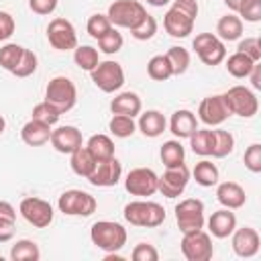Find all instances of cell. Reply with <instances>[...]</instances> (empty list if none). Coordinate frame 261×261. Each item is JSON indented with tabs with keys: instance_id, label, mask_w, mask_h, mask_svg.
<instances>
[{
	"instance_id": "9f6ffc18",
	"label": "cell",
	"mask_w": 261,
	"mask_h": 261,
	"mask_svg": "<svg viewBox=\"0 0 261 261\" xmlns=\"http://www.w3.org/2000/svg\"><path fill=\"white\" fill-rule=\"evenodd\" d=\"M226 6H228V10H232V12H237L239 10V6H241V2L243 0H222Z\"/></svg>"
},
{
	"instance_id": "7a4b0ae2",
	"label": "cell",
	"mask_w": 261,
	"mask_h": 261,
	"mask_svg": "<svg viewBox=\"0 0 261 261\" xmlns=\"http://www.w3.org/2000/svg\"><path fill=\"white\" fill-rule=\"evenodd\" d=\"M122 216L133 226L143 228H155L165 222V208L151 200H135L128 202L122 210Z\"/></svg>"
},
{
	"instance_id": "ba28073f",
	"label": "cell",
	"mask_w": 261,
	"mask_h": 261,
	"mask_svg": "<svg viewBox=\"0 0 261 261\" xmlns=\"http://www.w3.org/2000/svg\"><path fill=\"white\" fill-rule=\"evenodd\" d=\"M57 208L65 216H90L96 212L98 202L84 190H65L57 200Z\"/></svg>"
},
{
	"instance_id": "9c48e42d",
	"label": "cell",
	"mask_w": 261,
	"mask_h": 261,
	"mask_svg": "<svg viewBox=\"0 0 261 261\" xmlns=\"http://www.w3.org/2000/svg\"><path fill=\"white\" fill-rule=\"evenodd\" d=\"M192 49L196 51V55L200 57V61L204 65H210V67L222 63L224 57H226L224 41H220L212 33H200V35H196V39L192 41Z\"/></svg>"
},
{
	"instance_id": "83f0119b",
	"label": "cell",
	"mask_w": 261,
	"mask_h": 261,
	"mask_svg": "<svg viewBox=\"0 0 261 261\" xmlns=\"http://www.w3.org/2000/svg\"><path fill=\"white\" fill-rule=\"evenodd\" d=\"M86 149L92 153V157L96 161H104V159L114 157V141L108 135H102V133L92 135L86 141Z\"/></svg>"
},
{
	"instance_id": "7dc6e473",
	"label": "cell",
	"mask_w": 261,
	"mask_h": 261,
	"mask_svg": "<svg viewBox=\"0 0 261 261\" xmlns=\"http://www.w3.org/2000/svg\"><path fill=\"white\" fill-rule=\"evenodd\" d=\"M243 161L251 173H261V145L259 143L249 145L245 155H243Z\"/></svg>"
},
{
	"instance_id": "d6a6232c",
	"label": "cell",
	"mask_w": 261,
	"mask_h": 261,
	"mask_svg": "<svg viewBox=\"0 0 261 261\" xmlns=\"http://www.w3.org/2000/svg\"><path fill=\"white\" fill-rule=\"evenodd\" d=\"M10 259L12 261H39L41 259V251L39 245L31 239H20L12 245L10 249Z\"/></svg>"
},
{
	"instance_id": "6da1fadb",
	"label": "cell",
	"mask_w": 261,
	"mask_h": 261,
	"mask_svg": "<svg viewBox=\"0 0 261 261\" xmlns=\"http://www.w3.org/2000/svg\"><path fill=\"white\" fill-rule=\"evenodd\" d=\"M126 228L114 220H98L90 228V241L104 253H116L126 245Z\"/></svg>"
},
{
	"instance_id": "c3c4849f",
	"label": "cell",
	"mask_w": 261,
	"mask_h": 261,
	"mask_svg": "<svg viewBox=\"0 0 261 261\" xmlns=\"http://www.w3.org/2000/svg\"><path fill=\"white\" fill-rule=\"evenodd\" d=\"M130 259L133 261H157L159 251L151 243H139V245H135V249L130 253Z\"/></svg>"
},
{
	"instance_id": "f35d334b",
	"label": "cell",
	"mask_w": 261,
	"mask_h": 261,
	"mask_svg": "<svg viewBox=\"0 0 261 261\" xmlns=\"http://www.w3.org/2000/svg\"><path fill=\"white\" fill-rule=\"evenodd\" d=\"M24 47L22 45H16V43H6L0 47V67H4L6 71L12 73V69L16 67L20 55H22Z\"/></svg>"
},
{
	"instance_id": "d590c367",
	"label": "cell",
	"mask_w": 261,
	"mask_h": 261,
	"mask_svg": "<svg viewBox=\"0 0 261 261\" xmlns=\"http://www.w3.org/2000/svg\"><path fill=\"white\" fill-rule=\"evenodd\" d=\"M108 130L118 137V139H126L133 137L137 130V122L133 116H124V114H112L110 122H108Z\"/></svg>"
},
{
	"instance_id": "484cf974",
	"label": "cell",
	"mask_w": 261,
	"mask_h": 261,
	"mask_svg": "<svg viewBox=\"0 0 261 261\" xmlns=\"http://www.w3.org/2000/svg\"><path fill=\"white\" fill-rule=\"evenodd\" d=\"M216 37L220 41H237L243 37V20L239 14H224L216 22Z\"/></svg>"
},
{
	"instance_id": "f546056e",
	"label": "cell",
	"mask_w": 261,
	"mask_h": 261,
	"mask_svg": "<svg viewBox=\"0 0 261 261\" xmlns=\"http://www.w3.org/2000/svg\"><path fill=\"white\" fill-rule=\"evenodd\" d=\"M190 173L194 175L196 184L202 186V188H212V186L218 184V167H216V163H212L210 159L198 161L196 167H194Z\"/></svg>"
},
{
	"instance_id": "ee69618b",
	"label": "cell",
	"mask_w": 261,
	"mask_h": 261,
	"mask_svg": "<svg viewBox=\"0 0 261 261\" xmlns=\"http://www.w3.org/2000/svg\"><path fill=\"white\" fill-rule=\"evenodd\" d=\"M155 33H157V20H155V16H151L149 12H147V16L143 18V22H141L139 27L130 29V35H133L137 41H149V39L155 37Z\"/></svg>"
},
{
	"instance_id": "603a6c76",
	"label": "cell",
	"mask_w": 261,
	"mask_h": 261,
	"mask_svg": "<svg viewBox=\"0 0 261 261\" xmlns=\"http://www.w3.org/2000/svg\"><path fill=\"white\" fill-rule=\"evenodd\" d=\"M51 130H53V126L43 124V122L31 118L29 122L22 124V128H20V139H22V143L29 145V147H43L45 143H49Z\"/></svg>"
},
{
	"instance_id": "11a10c76",
	"label": "cell",
	"mask_w": 261,
	"mask_h": 261,
	"mask_svg": "<svg viewBox=\"0 0 261 261\" xmlns=\"http://www.w3.org/2000/svg\"><path fill=\"white\" fill-rule=\"evenodd\" d=\"M249 80H251V86H253V90H261V65H259V61L255 63L253 71L249 73Z\"/></svg>"
},
{
	"instance_id": "ffe728a7",
	"label": "cell",
	"mask_w": 261,
	"mask_h": 261,
	"mask_svg": "<svg viewBox=\"0 0 261 261\" xmlns=\"http://www.w3.org/2000/svg\"><path fill=\"white\" fill-rule=\"evenodd\" d=\"M216 200L220 202L222 208L239 210V208L245 206L247 194L237 181H222V184L216 186Z\"/></svg>"
},
{
	"instance_id": "5b68a950",
	"label": "cell",
	"mask_w": 261,
	"mask_h": 261,
	"mask_svg": "<svg viewBox=\"0 0 261 261\" xmlns=\"http://www.w3.org/2000/svg\"><path fill=\"white\" fill-rule=\"evenodd\" d=\"M222 100L230 114H237L241 118H253L259 110L257 94L247 86H232L222 94Z\"/></svg>"
},
{
	"instance_id": "30bf717a",
	"label": "cell",
	"mask_w": 261,
	"mask_h": 261,
	"mask_svg": "<svg viewBox=\"0 0 261 261\" xmlns=\"http://www.w3.org/2000/svg\"><path fill=\"white\" fill-rule=\"evenodd\" d=\"M181 253L188 261H208L214 255V247H212V239L206 230H194V232H186L181 237Z\"/></svg>"
},
{
	"instance_id": "60d3db41",
	"label": "cell",
	"mask_w": 261,
	"mask_h": 261,
	"mask_svg": "<svg viewBox=\"0 0 261 261\" xmlns=\"http://www.w3.org/2000/svg\"><path fill=\"white\" fill-rule=\"evenodd\" d=\"M110 29H112V22L108 20L106 14H100V12L92 14V16L88 18V22H86V31H88V35H90L92 39H96V41H98L100 37H104Z\"/></svg>"
},
{
	"instance_id": "f6af8a7d",
	"label": "cell",
	"mask_w": 261,
	"mask_h": 261,
	"mask_svg": "<svg viewBox=\"0 0 261 261\" xmlns=\"http://www.w3.org/2000/svg\"><path fill=\"white\" fill-rule=\"evenodd\" d=\"M237 12H239L241 20L259 22L261 20V0H243Z\"/></svg>"
},
{
	"instance_id": "9a60e30c",
	"label": "cell",
	"mask_w": 261,
	"mask_h": 261,
	"mask_svg": "<svg viewBox=\"0 0 261 261\" xmlns=\"http://www.w3.org/2000/svg\"><path fill=\"white\" fill-rule=\"evenodd\" d=\"M120 177H122V163L116 157H110L104 161H96V167L88 175V181L96 188H112L120 181Z\"/></svg>"
},
{
	"instance_id": "1f68e13d",
	"label": "cell",
	"mask_w": 261,
	"mask_h": 261,
	"mask_svg": "<svg viewBox=\"0 0 261 261\" xmlns=\"http://www.w3.org/2000/svg\"><path fill=\"white\" fill-rule=\"evenodd\" d=\"M159 157H161V163L165 167H175L179 163H184L186 159V149L184 145L179 143V139H171V141H165L159 149Z\"/></svg>"
},
{
	"instance_id": "7c38bea8",
	"label": "cell",
	"mask_w": 261,
	"mask_h": 261,
	"mask_svg": "<svg viewBox=\"0 0 261 261\" xmlns=\"http://www.w3.org/2000/svg\"><path fill=\"white\" fill-rule=\"evenodd\" d=\"M157 184H159V175L151 167H135L124 177V190L130 196H141V198L153 196L157 192Z\"/></svg>"
},
{
	"instance_id": "bcb514c9",
	"label": "cell",
	"mask_w": 261,
	"mask_h": 261,
	"mask_svg": "<svg viewBox=\"0 0 261 261\" xmlns=\"http://www.w3.org/2000/svg\"><path fill=\"white\" fill-rule=\"evenodd\" d=\"M237 51L245 53L253 61H259L261 59V41H259V37H245V39H241L239 45H237Z\"/></svg>"
},
{
	"instance_id": "836d02e7",
	"label": "cell",
	"mask_w": 261,
	"mask_h": 261,
	"mask_svg": "<svg viewBox=\"0 0 261 261\" xmlns=\"http://www.w3.org/2000/svg\"><path fill=\"white\" fill-rule=\"evenodd\" d=\"M73 61L80 69L84 71H92L98 63H100V55H98V49L92 47V45H77L73 49Z\"/></svg>"
},
{
	"instance_id": "681fc988",
	"label": "cell",
	"mask_w": 261,
	"mask_h": 261,
	"mask_svg": "<svg viewBox=\"0 0 261 261\" xmlns=\"http://www.w3.org/2000/svg\"><path fill=\"white\" fill-rule=\"evenodd\" d=\"M29 8L39 16H47L55 12L57 0H29Z\"/></svg>"
},
{
	"instance_id": "f907efd6",
	"label": "cell",
	"mask_w": 261,
	"mask_h": 261,
	"mask_svg": "<svg viewBox=\"0 0 261 261\" xmlns=\"http://www.w3.org/2000/svg\"><path fill=\"white\" fill-rule=\"evenodd\" d=\"M14 29H16V22H14L12 14L0 10V43L6 41V39H10L12 33H14Z\"/></svg>"
},
{
	"instance_id": "8fae6325",
	"label": "cell",
	"mask_w": 261,
	"mask_h": 261,
	"mask_svg": "<svg viewBox=\"0 0 261 261\" xmlns=\"http://www.w3.org/2000/svg\"><path fill=\"white\" fill-rule=\"evenodd\" d=\"M18 212L35 228H47L53 222V214H55L53 206L47 200H41V198H35V196L22 198L20 206H18Z\"/></svg>"
},
{
	"instance_id": "ac0fdd59",
	"label": "cell",
	"mask_w": 261,
	"mask_h": 261,
	"mask_svg": "<svg viewBox=\"0 0 261 261\" xmlns=\"http://www.w3.org/2000/svg\"><path fill=\"white\" fill-rule=\"evenodd\" d=\"M51 145L57 153H63V155H69L73 153L77 147L84 145V137H82V130L77 126H71V124H65V126H57L51 130Z\"/></svg>"
},
{
	"instance_id": "4316f807",
	"label": "cell",
	"mask_w": 261,
	"mask_h": 261,
	"mask_svg": "<svg viewBox=\"0 0 261 261\" xmlns=\"http://www.w3.org/2000/svg\"><path fill=\"white\" fill-rule=\"evenodd\" d=\"M69 165H71V171H73L75 175L88 179V175H90V173L94 171V167H96V159H94L92 153L86 149V145H82V147H77L73 153H69Z\"/></svg>"
},
{
	"instance_id": "816d5d0a",
	"label": "cell",
	"mask_w": 261,
	"mask_h": 261,
	"mask_svg": "<svg viewBox=\"0 0 261 261\" xmlns=\"http://www.w3.org/2000/svg\"><path fill=\"white\" fill-rule=\"evenodd\" d=\"M173 4V8H177V10H181L184 14H188L190 18H194L196 20V16H198V12H200V6H198V0H171Z\"/></svg>"
},
{
	"instance_id": "44dd1931",
	"label": "cell",
	"mask_w": 261,
	"mask_h": 261,
	"mask_svg": "<svg viewBox=\"0 0 261 261\" xmlns=\"http://www.w3.org/2000/svg\"><path fill=\"white\" fill-rule=\"evenodd\" d=\"M237 228V216L230 208H220L208 218V230L216 239H226Z\"/></svg>"
},
{
	"instance_id": "cb8c5ba5",
	"label": "cell",
	"mask_w": 261,
	"mask_h": 261,
	"mask_svg": "<svg viewBox=\"0 0 261 261\" xmlns=\"http://www.w3.org/2000/svg\"><path fill=\"white\" fill-rule=\"evenodd\" d=\"M112 114H124V116H139L143 110V102L137 92H120L110 100Z\"/></svg>"
},
{
	"instance_id": "8992f818",
	"label": "cell",
	"mask_w": 261,
	"mask_h": 261,
	"mask_svg": "<svg viewBox=\"0 0 261 261\" xmlns=\"http://www.w3.org/2000/svg\"><path fill=\"white\" fill-rule=\"evenodd\" d=\"M90 75H92L94 86L102 90L104 94H114L124 86V69L118 61H112V59L100 61L90 71Z\"/></svg>"
},
{
	"instance_id": "5bb4252c",
	"label": "cell",
	"mask_w": 261,
	"mask_h": 261,
	"mask_svg": "<svg viewBox=\"0 0 261 261\" xmlns=\"http://www.w3.org/2000/svg\"><path fill=\"white\" fill-rule=\"evenodd\" d=\"M190 169L186 163H179L175 167H167L163 175H159L157 192H161L165 198H179L190 181Z\"/></svg>"
},
{
	"instance_id": "4fadbf2b",
	"label": "cell",
	"mask_w": 261,
	"mask_h": 261,
	"mask_svg": "<svg viewBox=\"0 0 261 261\" xmlns=\"http://www.w3.org/2000/svg\"><path fill=\"white\" fill-rule=\"evenodd\" d=\"M47 41L57 51H71L77 47V33L75 27L67 18H53L47 27Z\"/></svg>"
},
{
	"instance_id": "2e32d148",
	"label": "cell",
	"mask_w": 261,
	"mask_h": 261,
	"mask_svg": "<svg viewBox=\"0 0 261 261\" xmlns=\"http://www.w3.org/2000/svg\"><path fill=\"white\" fill-rule=\"evenodd\" d=\"M228 116L230 112L222 100V94L206 96L198 106V120L204 122L206 126H220Z\"/></svg>"
},
{
	"instance_id": "d6986e66",
	"label": "cell",
	"mask_w": 261,
	"mask_h": 261,
	"mask_svg": "<svg viewBox=\"0 0 261 261\" xmlns=\"http://www.w3.org/2000/svg\"><path fill=\"white\" fill-rule=\"evenodd\" d=\"M194 22H196L194 18H190L188 14H184L181 10H177L173 6L163 16V29L173 39H186L194 31Z\"/></svg>"
},
{
	"instance_id": "4dcf8cb0",
	"label": "cell",
	"mask_w": 261,
	"mask_h": 261,
	"mask_svg": "<svg viewBox=\"0 0 261 261\" xmlns=\"http://www.w3.org/2000/svg\"><path fill=\"white\" fill-rule=\"evenodd\" d=\"M212 145H214V130H210V128H196L190 135V147H192L194 155L210 157Z\"/></svg>"
},
{
	"instance_id": "f1b7e54d",
	"label": "cell",
	"mask_w": 261,
	"mask_h": 261,
	"mask_svg": "<svg viewBox=\"0 0 261 261\" xmlns=\"http://www.w3.org/2000/svg\"><path fill=\"white\" fill-rule=\"evenodd\" d=\"M224 61H226V71L232 75V77H237V80H245V77H249V73L253 71V67H255V63L257 61H253L251 57H247L245 53H232L230 57H224Z\"/></svg>"
},
{
	"instance_id": "277c9868",
	"label": "cell",
	"mask_w": 261,
	"mask_h": 261,
	"mask_svg": "<svg viewBox=\"0 0 261 261\" xmlns=\"http://www.w3.org/2000/svg\"><path fill=\"white\" fill-rule=\"evenodd\" d=\"M106 16L112 22V27L130 31L143 22V18L147 16V10L139 0H114L108 6Z\"/></svg>"
},
{
	"instance_id": "db71d44e",
	"label": "cell",
	"mask_w": 261,
	"mask_h": 261,
	"mask_svg": "<svg viewBox=\"0 0 261 261\" xmlns=\"http://www.w3.org/2000/svg\"><path fill=\"white\" fill-rule=\"evenodd\" d=\"M0 216L2 218H10V220H16V210L10 202L6 200H0Z\"/></svg>"
},
{
	"instance_id": "e0dca14e",
	"label": "cell",
	"mask_w": 261,
	"mask_h": 261,
	"mask_svg": "<svg viewBox=\"0 0 261 261\" xmlns=\"http://www.w3.org/2000/svg\"><path fill=\"white\" fill-rule=\"evenodd\" d=\"M232 251L237 257H243V259H251L259 253V247H261V239H259V232L251 226H243V228H234L232 230Z\"/></svg>"
},
{
	"instance_id": "f5cc1de1",
	"label": "cell",
	"mask_w": 261,
	"mask_h": 261,
	"mask_svg": "<svg viewBox=\"0 0 261 261\" xmlns=\"http://www.w3.org/2000/svg\"><path fill=\"white\" fill-rule=\"evenodd\" d=\"M14 226H16V220L0 216V243H8L14 237Z\"/></svg>"
},
{
	"instance_id": "d4e9b609",
	"label": "cell",
	"mask_w": 261,
	"mask_h": 261,
	"mask_svg": "<svg viewBox=\"0 0 261 261\" xmlns=\"http://www.w3.org/2000/svg\"><path fill=\"white\" fill-rule=\"evenodd\" d=\"M137 128H139L145 137L155 139V137L163 135V130L167 128V120H165L163 112H159V110H145V112L139 114Z\"/></svg>"
},
{
	"instance_id": "e575fe53",
	"label": "cell",
	"mask_w": 261,
	"mask_h": 261,
	"mask_svg": "<svg viewBox=\"0 0 261 261\" xmlns=\"http://www.w3.org/2000/svg\"><path fill=\"white\" fill-rule=\"evenodd\" d=\"M232 151H234V137H232V133H228L224 128H216L214 130L212 157L214 159H222V157H228Z\"/></svg>"
},
{
	"instance_id": "52a82bcc",
	"label": "cell",
	"mask_w": 261,
	"mask_h": 261,
	"mask_svg": "<svg viewBox=\"0 0 261 261\" xmlns=\"http://www.w3.org/2000/svg\"><path fill=\"white\" fill-rule=\"evenodd\" d=\"M175 222L181 234L194 232L204 228L206 216H204V202L198 198H186L175 206Z\"/></svg>"
},
{
	"instance_id": "b9f144b4",
	"label": "cell",
	"mask_w": 261,
	"mask_h": 261,
	"mask_svg": "<svg viewBox=\"0 0 261 261\" xmlns=\"http://www.w3.org/2000/svg\"><path fill=\"white\" fill-rule=\"evenodd\" d=\"M37 65H39L37 55L31 49H24L22 55H20V59H18V63H16V67L12 69V75H16V77H29V75H33L37 71Z\"/></svg>"
},
{
	"instance_id": "74e56055",
	"label": "cell",
	"mask_w": 261,
	"mask_h": 261,
	"mask_svg": "<svg viewBox=\"0 0 261 261\" xmlns=\"http://www.w3.org/2000/svg\"><path fill=\"white\" fill-rule=\"evenodd\" d=\"M165 57H167V61L171 65L173 75H181V73L188 71V67H190V53H188V49H184V47H169Z\"/></svg>"
},
{
	"instance_id": "3957f363",
	"label": "cell",
	"mask_w": 261,
	"mask_h": 261,
	"mask_svg": "<svg viewBox=\"0 0 261 261\" xmlns=\"http://www.w3.org/2000/svg\"><path fill=\"white\" fill-rule=\"evenodd\" d=\"M45 102L51 104L59 114L69 112L77 102L75 84L65 75H55L45 88Z\"/></svg>"
},
{
	"instance_id": "7402d4cb",
	"label": "cell",
	"mask_w": 261,
	"mask_h": 261,
	"mask_svg": "<svg viewBox=\"0 0 261 261\" xmlns=\"http://www.w3.org/2000/svg\"><path fill=\"white\" fill-rule=\"evenodd\" d=\"M196 128H198V116L188 108L175 110L169 118V130L175 139H190V135Z\"/></svg>"
},
{
	"instance_id": "680465c9",
	"label": "cell",
	"mask_w": 261,
	"mask_h": 261,
	"mask_svg": "<svg viewBox=\"0 0 261 261\" xmlns=\"http://www.w3.org/2000/svg\"><path fill=\"white\" fill-rule=\"evenodd\" d=\"M4 128H6V120H4V116L0 114V135L4 133Z\"/></svg>"
},
{
	"instance_id": "7bdbcfd3",
	"label": "cell",
	"mask_w": 261,
	"mask_h": 261,
	"mask_svg": "<svg viewBox=\"0 0 261 261\" xmlns=\"http://www.w3.org/2000/svg\"><path fill=\"white\" fill-rule=\"evenodd\" d=\"M122 45H124V39H122V35H120L114 27H112L104 37L98 39V47H100V51L106 53V55H114V53H118V51L122 49Z\"/></svg>"
},
{
	"instance_id": "ab89813d",
	"label": "cell",
	"mask_w": 261,
	"mask_h": 261,
	"mask_svg": "<svg viewBox=\"0 0 261 261\" xmlns=\"http://www.w3.org/2000/svg\"><path fill=\"white\" fill-rule=\"evenodd\" d=\"M59 116H61V114H59L51 104H47L45 100L39 102V104H35V106H33V112H31V118H33V120H39V122L49 124V126H55V124L59 122Z\"/></svg>"
},
{
	"instance_id": "8d00e7d4",
	"label": "cell",
	"mask_w": 261,
	"mask_h": 261,
	"mask_svg": "<svg viewBox=\"0 0 261 261\" xmlns=\"http://www.w3.org/2000/svg\"><path fill=\"white\" fill-rule=\"evenodd\" d=\"M147 73L155 82H165V80H169L173 75L171 65H169V61H167L165 55H153L147 61Z\"/></svg>"
},
{
	"instance_id": "6f0895ef",
	"label": "cell",
	"mask_w": 261,
	"mask_h": 261,
	"mask_svg": "<svg viewBox=\"0 0 261 261\" xmlns=\"http://www.w3.org/2000/svg\"><path fill=\"white\" fill-rule=\"evenodd\" d=\"M149 6H155V8H161V6H165V4H169L171 0H145Z\"/></svg>"
}]
</instances>
